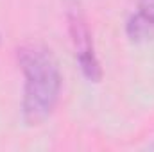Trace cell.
Wrapping results in <instances>:
<instances>
[{
    "instance_id": "6da1fadb",
    "label": "cell",
    "mask_w": 154,
    "mask_h": 152,
    "mask_svg": "<svg viewBox=\"0 0 154 152\" xmlns=\"http://www.w3.org/2000/svg\"><path fill=\"white\" fill-rule=\"evenodd\" d=\"M18 63L23 74L22 116L27 125H39L54 113L63 75L54 52L41 43H25L18 48Z\"/></svg>"
},
{
    "instance_id": "7a4b0ae2",
    "label": "cell",
    "mask_w": 154,
    "mask_h": 152,
    "mask_svg": "<svg viewBox=\"0 0 154 152\" xmlns=\"http://www.w3.org/2000/svg\"><path fill=\"white\" fill-rule=\"evenodd\" d=\"M66 20H68V32H70V39H72V47H74L75 63L79 65L81 74L90 82H99L102 79L100 61H99L95 47H93V38H91L90 27L86 23V16L75 0L68 2Z\"/></svg>"
},
{
    "instance_id": "3957f363",
    "label": "cell",
    "mask_w": 154,
    "mask_h": 152,
    "mask_svg": "<svg viewBox=\"0 0 154 152\" xmlns=\"http://www.w3.org/2000/svg\"><path fill=\"white\" fill-rule=\"evenodd\" d=\"M154 32V27L145 20L142 18L138 13H134L129 20H127V36L134 41H140V39L149 38Z\"/></svg>"
},
{
    "instance_id": "277c9868",
    "label": "cell",
    "mask_w": 154,
    "mask_h": 152,
    "mask_svg": "<svg viewBox=\"0 0 154 152\" xmlns=\"http://www.w3.org/2000/svg\"><path fill=\"white\" fill-rule=\"evenodd\" d=\"M136 13L145 18L151 25L154 27V0H138V9Z\"/></svg>"
}]
</instances>
